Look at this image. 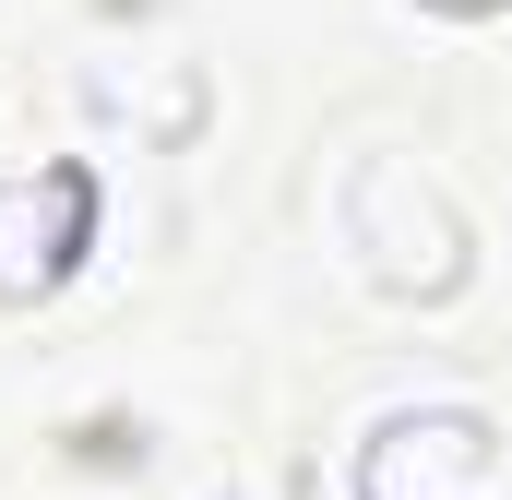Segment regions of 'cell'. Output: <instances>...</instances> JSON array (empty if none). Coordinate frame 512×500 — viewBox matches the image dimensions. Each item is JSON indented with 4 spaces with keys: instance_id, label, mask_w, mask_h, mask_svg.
Instances as JSON below:
<instances>
[{
    "instance_id": "cell-4",
    "label": "cell",
    "mask_w": 512,
    "mask_h": 500,
    "mask_svg": "<svg viewBox=\"0 0 512 500\" xmlns=\"http://www.w3.org/2000/svg\"><path fill=\"white\" fill-rule=\"evenodd\" d=\"M429 12H501V0H429Z\"/></svg>"
},
{
    "instance_id": "cell-3",
    "label": "cell",
    "mask_w": 512,
    "mask_h": 500,
    "mask_svg": "<svg viewBox=\"0 0 512 500\" xmlns=\"http://www.w3.org/2000/svg\"><path fill=\"white\" fill-rule=\"evenodd\" d=\"M96 239V167H36L0 179V298H48Z\"/></svg>"
},
{
    "instance_id": "cell-2",
    "label": "cell",
    "mask_w": 512,
    "mask_h": 500,
    "mask_svg": "<svg viewBox=\"0 0 512 500\" xmlns=\"http://www.w3.org/2000/svg\"><path fill=\"white\" fill-rule=\"evenodd\" d=\"M358 500H512L489 417H393L358 453Z\"/></svg>"
},
{
    "instance_id": "cell-1",
    "label": "cell",
    "mask_w": 512,
    "mask_h": 500,
    "mask_svg": "<svg viewBox=\"0 0 512 500\" xmlns=\"http://www.w3.org/2000/svg\"><path fill=\"white\" fill-rule=\"evenodd\" d=\"M334 215H346V250L382 274L393 298H453V286H465V227L441 215V191H429L417 167H393V155H358Z\"/></svg>"
}]
</instances>
